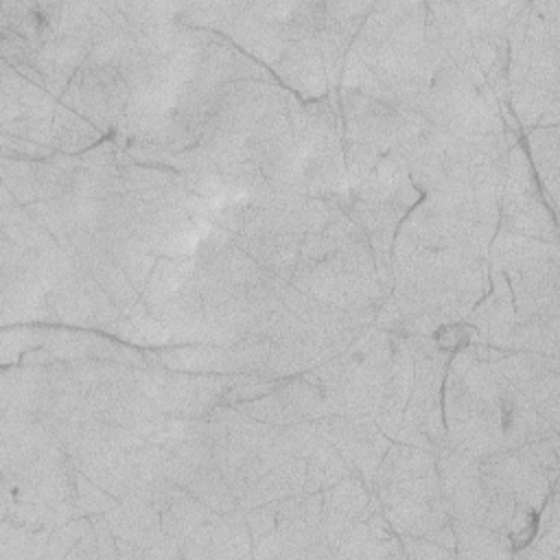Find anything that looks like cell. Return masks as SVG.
I'll use <instances>...</instances> for the list:
<instances>
[{
    "label": "cell",
    "instance_id": "6da1fadb",
    "mask_svg": "<svg viewBox=\"0 0 560 560\" xmlns=\"http://www.w3.org/2000/svg\"><path fill=\"white\" fill-rule=\"evenodd\" d=\"M394 335L368 326L343 352L308 370L322 387L328 416H372L381 407L389 376Z\"/></svg>",
    "mask_w": 560,
    "mask_h": 560
},
{
    "label": "cell",
    "instance_id": "7a4b0ae2",
    "mask_svg": "<svg viewBox=\"0 0 560 560\" xmlns=\"http://www.w3.org/2000/svg\"><path fill=\"white\" fill-rule=\"evenodd\" d=\"M413 357V383L402 427L394 442L438 451L446 446L442 389L453 350L442 348L435 335H405Z\"/></svg>",
    "mask_w": 560,
    "mask_h": 560
},
{
    "label": "cell",
    "instance_id": "3957f363",
    "mask_svg": "<svg viewBox=\"0 0 560 560\" xmlns=\"http://www.w3.org/2000/svg\"><path fill=\"white\" fill-rule=\"evenodd\" d=\"M503 232L558 243L556 214L547 206L540 184L521 142L505 155V182L499 201V228Z\"/></svg>",
    "mask_w": 560,
    "mask_h": 560
},
{
    "label": "cell",
    "instance_id": "277c9868",
    "mask_svg": "<svg viewBox=\"0 0 560 560\" xmlns=\"http://www.w3.org/2000/svg\"><path fill=\"white\" fill-rule=\"evenodd\" d=\"M133 376L136 387L175 418H206L223 402L236 378V374H195L158 365L133 368Z\"/></svg>",
    "mask_w": 560,
    "mask_h": 560
},
{
    "label": "cell",
    "instance_id": "5b68a950",
    "mask_svg": "<svg viewBox=\"0 0 560 560\" xmlns=\"http://www.w3.org/2000/svg\"><path fill=\"white\" fill-rule=\"evenodd\" d=\"M48 304L52 311V324L59 326L103 332L122 317V311L74 256L66 271L57 278L55 287L48 291Z\"/></svg>",
    "mask_w": 560,
    "mask_h": 560
},
{
    "label": "cell",
    "instance_id": "8992f818",
    "mask_svg": "<svg viewBox=\"0 0 560 560\" xmlns=\"http://www.w3.org/2000/svg\"><path fill=\"white\" fill-rule=\"evenodd\" d=\"M131 90L112 66H83L59 103L90 120L105 138L114 136L125 118Z\"/></svg>",
    "mask_w": 560,
    "mask_h": 560
},
{
    "label": "cell",
    "instance_id": "52a82bcc",
    "mask_svg": "<svg viewBox=\"0 0 560 560\" xmlns=\"http://www.w3.org/2000/svg\"><path fill=\"white\" fill-rule=\"evenodd\" d=\"M289 284L339 308H378L385 300L378 280L350 273L335 256H326L315 265L295 267Z\"/></svg>",
    "mask_w": 560,
    "mask_h": 560
},
{
    "label": "cell",
    "instance_id": "ba28073f",
    "mask_svg": "<svg viewBox=\"0 0 560 560\" xmlns=\"http://www.w3.org/2000/svg\"><path fill=\"white\" fill-rule=\"evenodd\" d=\"M234 407L249 418L273 427H289L295 422L322 420L328 416L322 387L311 372L280 378V383L271 392L245 402H236Z\"/></svg>",
    "mask_w": 560,
    "mask_h": 560
},
{
    "label": "cell",
    "instance_id": "9c48e42d",
    "mask_svg": "<svg viewBox=\"0 0 560 560\" xmlns=\"http://www.w3.org/2000/svg\"><path fill=\"white\" fill-rule=\"evenodd\" d=\"M319 422L324 435L350 464L352 472L372 488L374 470L392 444L376 420L372 416H326Z\"/></svg>",
    "mask_w": 560,
    "mask_h": 560
},
{
    "label": "cell",
    "instance_id": "30bf717a",
    "mask_svg": "<svg viewBox=\"0 0 560 560\" xmlns=\"http://www.w3.org/2000/svg\"><path fill=\"white\" fill-rule=\"evenodd\" d=\"M479 479L481 486L508 492L516 503L529 508L532 512H540L542 503L556 488L542 472L529 466L516 448L490 453L479 459Z\"/></svg>",
    "mask_w": 560,
    "mask_h": 560
},
{
    "label": "cell",
    "instance_id": "8fae6325",
    "mask_svg": "<svg viewBox=\"0 0 560 560\" xmlns=\"http://www.w3.org/2000/svg\"><path fill=\"white\" fill-rule=\"evenodd\" d=\"M488 278H490V289L472 306L466 324L472 328L479 343L503 350V352H512V341L518 324L514 302H512V291L501 271L488 269Z\"/></svg>",
    "mask_w": 560,
    "mask_h": 560
},
{
    "label": "cell",
    "instance_id": "7c38bea8",
    "mask_svg": "<svg viewBox=\"0 0 560 560\" xmlns=\"http://www.w3.org/2000/svg\"><path fill=\"white\" fill-rule=\"evenodd\" d=\"M516 317L560 315V258H547L503 273Z\"/></svg>",
    "mask_w": 560,
    "mask_h": 560
},
{
    "label": "cell",
    "instance_id": "4fadbf2b",
    "mask_svg": "<svg viewBox=\"0 0 560 560\" xmlns=\"http://www.w3.org/2000/svg\"><path fill=\"white\" fill-rule=\"evenodd\" d=\"M276 81L293 92L302 103L328 96L324 61L317 37H300L289 42L280 61L271 68Z\"/></svg>",
    "mask_w": 560,
    "mask_h": 560
},
{
    "label": "cell",
    "instance_id": "5bb4252c",
    "mask_svg": "<svg viewBox=\"0 0 560 560\" xmlns=\"http://www.w3.org/2000/svg\"><path fill=\"white\" fill-rule=\"evenodd\" d=\"M350 197L370 203L396 206L409 212L422 199V192L411 182L405 160L396 151H389L376 162L361 184L350 188Z\"/></svg>",
    "mask_w": 560,
    "mask_h": 560
},
{
    "label": "cell",
    "instance_id": "9a60e30c",
    "mask_svg": "<svg viewBox=\"0 0 560 560\" xmlns=\"http://www.w3.org/2000/svg\"><path fill=\"white\" fill-rule=\"evenodd\" d=\"M223 37L230 39L245 55L262 63L267 70H271L280 61L282 52L289 46L287 26L254 15L247 9V2L243 13L234 18L230 26L223 31Z\"/></svg>",
    "mask_w": 560,
    "mask_h": 560
},
{
    "label": "cell",
    "instance_id": "2e32d148",
    "mask_svg": "<svg viewBox=\"0 0 560 560\" xmlns=\"http://www.w3.org/2000/svg\"><path fill=\"white\" fill-rule=\"evenodd\" d=\"M392 335H394V350H392L389 376H387L381 407H378L374 420H376L378 429L394 442L402 427L405 407H407V400L411 394L413 357H411L407 337L402 332H392Z\"/></svg>",
    "mask_w": 560,
    "mask_h": 560
},
{
    "label": "cell",
    "instance_id": "e0dca14e",
    "mask_svg": "<svg viewBox=\"0 0 560 560\" xmlns=\"http://www.w3.org/2000/svg\"><path fill=\"white\" fill-rule=\"evenodd\" d=\"M151 313L166 324L173 335V346L208 343L203 298L195 278H190L168 302L153 308Z\"/></svg>",
    "mask_w": 560,
    "mask_h": 560
},
{
    "label": "cell",
    "instance_id": "ac0fdd59",
    "mask_svg": "<svg viewBox=\"0 0 560 560\" xmlns=\"http://www.w3.org/2000/svg\"><path fill=\"white\" fill-rule=\"evenodd\" d=\"M144 359L149 365L177 370V372L238 374L232 348H223L214 343H186V346L147 350Z\"/></svg>",
    "mask_w": 560,
    "mask_h": 560
},
{
    "label": "cell",
    "instance_id": "d6986e66",
    "mask_svg": "<svg viewBox=\"0 0 560 560\" xmlns=\"http://www.w3.org/2000/svg\"><path fill=\"white\" fill-rule=\"evenodd\" d=\"M85 477L98 483L118 501L133 492L138 486V462L136 451H105L72 462Z\"/></svg>",
    "mask_w": 560,
    "mask_h": 560
},
{
    "label": "cell",
    "instance_id": "ffe728a7",
    "mask_svg": "<svg viewBox=\"0 0 560 560\" xmlns=\"http://www.w3.org/2000/svg\"><path fill=\"white\" fill-rule=\"evenodd\" d=\"M387 523L398 536H424L429 538L438 529L451 523V512L444 497L431 501L402 499L381 505Z\"/></svg>",
    "mask_w": 560,
    "mask_h": 560
},
{
    "label": "cell",
    "instance_id": "44dd1931",
    "mask_svg": "<svg viewBox=\"0 0 560 560\" xmlns=\"http://www.w3.org/2000/svg\"><path fill=\"white\" fill-rule=\"evenodd\" d=\"M547 258H560L558 243H545L540 238L512 234L503 230L494 232L488 247V269L501 271V273H508Z\"/></svg>",
    "mask_w": 560,
    "mask_h": 560
},
{
    "label": "cell",
    "instance_id": "7402d4cb",
    "mask_svg": "<svg viewBox=\"0 0 560 560\" xmlns=\"http://www.w3.org/2000/svg\"><path fill=\"white\" fill-rule=\"evenodd\" d=\"M527 158L547 206L556 212L560 190V129L534 127L527 131Z\"/></svg>",
    "mask_w": 560,
    "mask_h": 560
},
{
    "label": "cell",
    "instance_id": "603a6c76",
    "mask_svg": "<svg viewBox=\"0 0 560 560\" xmlns=\"http://www.w3.org/2000/svg\"><path fill=\"white\" fill-rule=\"evenodd\" d=\"M162 446L195 468L214 466L206 418L168 416Z\"/></svg>",
    "mask_w": 560,
    "mask_h": 560
},
{
    "label": "cell",
    "instance_id": "cb8c5ba5",
    "mask_svg": "<svg viewBox=\"0 0 560 560\" xmlns=\"http://www.w3.org/2000/svg\"><path fill=\"white\" fill-rule=\"evenodd\" d=\"M105 335H112L120 339L127 346L133 348H168L173 346V335L166 328L162 319H158L147 304L140 300L129 313H125L120 319H116L112 326L103 330Z\"/></svg>",
    "mask_w": 560,
    "mask_h": 560
},
{
    "label": "cell",
    "instance_id": "d4e9b609",
    "mask_svg": "<svg viewBox=\"0 0 560 560\" xmlns=\"http://www.w3.org/2000/svg\"><path fill=\"white\" fill-rule=\"evenodd\" d=\"M431 472H438L433 451L402 444V442H392L387 453L383 455L381 464L374 470L372 490L378 486H385L389 481L422 477V475H431Z\"/></svg>",
    "mask_w": 560,
    "mask_h": 560
},
{
    "label": "cell",
    "instance_id": "484cf974",
    "mask_svg": "<svg viewBox=\"0 0 560 560\" xmlns=\"http://www.w3.org/2000/svg\"><path fill=\"white\" fill-rule=\"evenodd\" d=\"M197 258H158L155 267L149 273V280L140 293V300L149 311L168 302L195 273Z\"/></svg>",
    "mask_w": 560,
    "mask_h": 560
},
{
    "label": "cell",
    "instance_id": "4316f807",
    "mask_svg": "<svg viewBox=\"0 0 560 560\" xmlns=\"http://www.w3.org/2000/svg\"><path fill=\"white\" fill-rule=\"evenodd\" d=\"M455 534V556L464 558H512L514 542L508 534L464 521H451Z\"/></svg>",
    "mask_w": 560,
    "mask_h": 560
},
{
    "label": "cell",
    "instance_id": "83f0119b",
    "mask_svg": "<svg viewBox=\"0 0 560 560\" xmlns=\"http://www.w3.org/2000/svg\"><path fill=\"white\" fill-rule=\"evenodd\" d=\"M52 129H55V151L66 155H81L88 149L96 147L105 140V136L81 114L66 107L63 103L57 105L52 116Z\"/></svg>",
    "mask_w": 560,
    "mask_h": 560
},
{
    "label": "cell",
    "instance_id": "f1b7e54d",
    "mask_svg": "<svg viewBox=\"0 0 560 560\" xmlns=\"http://www.w3.org/2000/svg\"><path fill=\"white\" fill-rule=\"evenodd\" d=\"M162 514V529L166 536L184 545V540L203 523L212 521L219 512L210 510L203 501H199L188 490H179L173 503L160 512Z\"/></svg>",
    "mask_w": 560,
    "mask_h": 560
},
{
    "label": "cell",
    "instance_id": "f546056e",
    "mask_svg": "<svg viewBox=\"0 0 560 560\" xmlns=\"http://www.w3.org/2000/svg\"><path fill=\"white\" fill-rule=\"evenodd\" d=\"M212 527V558H252L254 540L241 508L217 514Z\"/></svg>",
    "mask_w": 560,
    "mask_h": 560
},
{
    "label": "cell",
    "instance_id": "4dcf8cb0",
    "mask_svg": "<svg viewBox=\"0 0 560 560\" xmlns=\"http://www.w3.org/2000/svg\"><path fill=\"white\" fill-rule=\"evenodd\" d=\"M103 247L109 252V256L116 260V265L125 271V276L136 287V291L142 293V289L149 280V273L155 267L160 256L136 234H125L120 238L109 241Z\"/></svg>",
    "mask_w": 560,
    "mask_h": 560
},
{
    "label": "cell",
    "instance_id": "1f68e13d",
    "mask_svg": "<svg viewBox=\"0 0 560 560\" xmlns=\"http://www.w3.org/2000/svg\"><path fill=\"white\" fill-rule=\"evenodd\" d=\"M348 475H352L350 464L339 455V451L328 442V438H324L306 457V481L302 494L322 492L335 486L337 481L346 479Z\"/></svg>",
    "mask_w": 560,
    "mask_h": 560
},
{
    "label": "cell",
    "instance_id": "d6a6232c",
    "mask_svg": "<svg viewBox=\"0 0 560 560\" xmlns=\"http://www.w3.org/2000/svg\"><path fill=\"white\" fill-rule=\"evenodd\" d=\"M558 335H560V315H534L518 317L512 352L527 350L547 357H558Z\"/></svg>",
    "mask_w": 560,
    "mask_h": 560
},
{
    "label": "cell",
    "instance_id": "836d02e7",
    "mask_svg": "<svg viewBox=\"0 0 560 560\" xmlns=\"http://www.w3.org/2000/svg\"><path fill=\"white\" fill-rule=\"evenodd\" d=\"M50 527L31 529L9 518L0 521V558L2 560H39L44 556Z\"/></svg>",
    "mask_w": 560,
    "mask_h": 560
},
{
    "label": "cell",
    "instance_id": "e575fe53",
    "mask_svg": "<svg viewBox=\"0 0 560 560\" xmlns=\"http://www.w3.org/2000/svg\"><path fill=\"white\" fill-rule=\"evenodd\" d=\"M184 490L195 494L199 501H203L210 510H214L219 514H225V512L238 508V501H236L230 483L225 481L223 472L217 466L197 468Z\"/></svg>",
    "mask_w": 560,
    "mask_h": 560
},
{
    "label": "cell",
    "instance_id": "d590c367",
    "mask_svg": "<svg viewBox=\"0 0 560 560\" xmlns=\"http://www.w3.org/2000/svg\"><path fill=\"white\" fill-rule=\"evenodd\" d=\"M243 9L245 2H186L179 22L223 35L230 22L243 13Z\"/></svg>",
    "mask_w": 560,
    "mask_h": 560
},
{
    "label": "cell",
    "instance_id": "8d00e7d4",
    "mask_svg": "<svg viewBox=\"0 0 560 560\" xmlns=\"http://www.w3.org/2000/svg\"><path fill=\"white\" fill-rule=\"evenodd\" d=\"M50 324H18L2 328L0 354L2 365H18L22 357L35 348H42L48 337Z\"/></svg>",
    "mask_w": 560,
    "mask_h": 560
},
{
    "label": "cell",
    "instance_id": "74e56055",
    "mask_svg": "<svg viewBox=\"0 0 560 560\" xmlns=\"http://www.w3.org/2000/svg\"><path fill=\"white\" fill-rule=\"evenodd\" d=\"M514 508H516V501H514L512 494L483 486L479 503L475 508L472 523L490 527L494 532L508 534V525H510V518L514 514Z\"/></svg>",
    "mask_w": 560,
    "mask_h": 560
},
{
    "label": "cell",
    "instance_id": "f35d334b",
    "mask_svg": "<svg viewBox=\"0 0 560 560\" xmlns=\"http://www.w3.org/2000/svg\"><path fill=\"white\" fill-rule=\"evenodd\" d=\"M324 438L326 435L319 420H304L289 427H280L273 444L291 457L306 459Z\"/></svg>",
    "mask_w": 560,
    "mask_h": 560
},
{
    "label": "cell",
    "instance_id": "ab89813d",
    "mask_svg": "<svg viewBox=\"0 0 560 560\" xmlns=\"http://www.w3.org/2000/svg\"><path fill=\"white\" fill-rule=\"evenodd\" d=\"M516 451L529 466L542 472L551 483L558 481V433L525 442Z\"/></svg>",
    "mask_w": 560,
    "mask_h": 560
},
{
    "label": "cell",
    "instance_id": "60d3db41",
    "mask_svg": "<svg viewBox=\"0 0 560 560\" xmlns=\"http://www.w3.org/2000/svg\"><path fill=\"white\" fill-rule=\"evenodd\" d=\"M92 527V518L90 516H79L70 523H63L59 527L50 529L46 549L42 560H61L68 558L70 549L85 536V532Z\"/></svg>",
    "mask_w": 560,
    "mask_h": 560
},
{
    "label": "cell",
    "instance_id": "b9f144b4",
    "mask_svg": "<svg viewBox=\"0 0 560 560\" xmlns=\"http://www.w3.org/2000/svg\"><path fill=\"white\" fill-rule=\"evenodd\" d=\"M74 499H77L79 510L85 516L105 514L118 503L116 497H112L107 490H103L98 483H94L90 477H85L77 466H74Z\"/></svg>",
    "mask_w": 560,
    "mask_h": 560
},
{
    "label": "cell",
    "instance_id": "7bdbcfd3",
    "mask_svg": "<svg viewBox=\"0 0 560 560\" xmlns=\"http://www.w3.org/2000/svg\"><path fill=\"white\" fill-rule=\"evenodd\" d=\"M514 556L527 560H560V523L538 527L532 542L521 551H514Z\"/></svg>",
    "mask_w": 560,
    "mask_h": 560
},
{
    "label": "cell",
    "instance_id": "ee69618b",
    "mask_svg": "<svg viewBox=\"0 0 560 560\" xmlns=\"http://www.w3.org/2000/svg\"><path fill=\"white\" fill-rule=\"evenodd\" d=\"M0 131L7 136H15V138H24L44 147H52L55 142V129H52V120H13V122H2ZM55 149V147H52Z\"/></svg>",
    "mask_w": 560,
    "mask_h": 560
},
{
    "label": "cell",
    "instance_id": "f6af8a7d",
    "mask_svg": "<svg viewBox=\"0 0 560 560\" xmlns=\"http://www.w3.org/2000/svg\"><path fill=\"white\" fill-rule=\"evenodd\" d=\"M2 155L4 158H22V160H48L55 149L52 147H44L24 138H15V136H7L2 133Z\"/></svg>",
    "mask_w": 560,
    "mask_h": 560
},
{
    "label": "cell",
    "instance_id": "bcb514c9",
    "mask_svg": "<svg viewBox=\"0 0 560 560\" xmlns=\"http://www.w3.org/2000/svg\"><path fill=\"white\" fill-rule=\"evenodd\" d=\"M245 523L249 527L252 540H260L265 534H269L271 529H276L278 523V512H276V501L271 503H262L258 508H252L245 512Z\"/></svg>",
    "mask_w": 560,
    "mask_h": 560
},
{
    "label": "cell",
    "instance_id": "7dc6e473",
    "mask_svg": "<svg viewBox=\"0 0 560 560\" xmlns=\"http://www.w3.org/2000/svg\"><path fill=\"white\" fill-rule=\"evenodd\" d=\"M405 558H453L455 551L424 538V536H400Z\"/></svg>",
    "mask_w": 560,
    "mask_h": 560
},
{
    "label": "cell",
    "instance_id": "c3c4849f",
    "mask_svg": "<svg viewBox=\"0 0 560 560\" xmlns=\"http://www.w3.org/2000/svg\"><path fill=\"white\" fill-rule=\"evenodd\" d=\"M182 558H212V527L210 521L197 527L182 545Z\"/></svg>",
    "mask_w": 560,
    "mask_h": 560
},
{
    "label": "cell",
    "instance_id": "681fc988",
    "mask_svg": "<svg viewBox=\"0 0 560 560\" xmlns=\"http://www.w3.org/2000/svg\"><path fill=\"white\" fill-rule=\"evenodd\" d=\"M284 540L280 536L278 529H271L269 534H265L260 540L254 542V551L252 558H284Z\"/></svg>",
    "mask_w": 560,
    "mask_h": 560
},
{
    "label": "cell",
    "instance_id": "f907efd6",
    "mask_svg": "<svg viewBox=\"0 0 560 560\" xmlns=\"http://www.w3.org/2000/svg\"><path fill=\"white\" fill-rule=\"evenodd\" d=\"M88 558H98L94 525L85 532V536H83V538L70 549V553H68V560H88Z\"/></svg>",
    "mask_w": 560,
    "mask_h": 560
},
{
    "label": "cell",
    "instance_id": "816d5d0a",
    "mask_svg": "<svg viewBox=\"0 0 560 560\" xmlns=\"http://www.w3.org/2000/svg\"><path fill=\"white\" fill-rule=\"evenodd\" d=\"M144 558H182V545L164 534L144 551Z\"/></svg>",
    "mask_w": 560,
    "mask_h": 560
},
{
    "label": "cell",
    "instance_id": "f5cc1de1",
    "mask_svg": "<svg viewBox=\"0 0 560 560\" xmlns=\"http://www.w3.org/2000/svg\"><path fill=\"white\" fill-rule=\"evenodd\" d=\"M558 122H560V98H553L545 107V112H542V116H540L536 127H551V125H558Z\"/></svg>",
    "mask_w": 560,
    "mask_h": 560
},
{
    "label": "cell",
    "instance_id": "db71d44e",
    "mask_svg": "<svg viewBox=\"0 0 560 560\" xmlns=\"http://www.w3.org/2000/svg\"><path fill=\"white\" fill-rule=\"evenodd\" d=\"M116 547H118V558L122 560H129V558H144V549L129 542V540H122V538H116Z\"/></svg>",
    "mask_w": 560,
    "mask_h": 560
}]
</instances>
